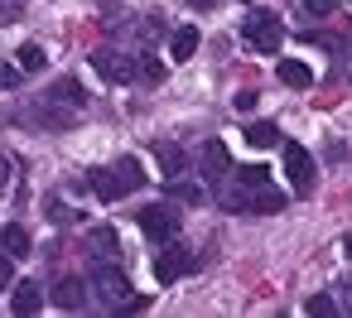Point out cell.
<instances>
[{"label":"cell","instance_id":"28","mask_svg":"<svg viewBox=\"0 0 352 318\" xmlns=\"http://www.w3.org/2000/svg\"><path fill=\"white\" fill-rule=\"evenodd\" d=\"M304 5H309V15H333L338 0H304Z\"/></svg>","mask_w":352,"mask_h":318},{"label":"cell","instance_id":"25","mask_svg":"<svg viewBox=\"0 0 352 318\" xmlns=\"http://www.w3.org/2000/svg\"><path fill=\"white\" fill-rule=\"evenodd\" d=\"M10 284H15V255L0 251V289H10Z\"/></svg>","mask_w":352,"mask_h":318},{"label":"cell","instance_id":"15","mask_svg":"<svg viewBox=\"0 0 352 318\" xmlns=\"http://www.w3.org/2000/svg\"><path fill=\"white\" fill-rule=\"evenodd\" d=\"M111 174L121 179V188H126V193H135V188H145V169H140V159H135V155H126V159H121V164H116Z\"/></svg>","mask_w":352,"mask_h":318},{"label":"cell","instance_id":"17","mask_svg":"<svg viewBox=\"0 0 352 318\" xmlns=\"http://www.w3.org/2000/svg\"><path fill=\"white\" fill-rule=\"evenodd\" d=\"M246 145H256V150L280 145V126H275V121H256V126H246Z\"/></svg>","mask_w":352,"mask_h":318},{"label":"cell","instance_id":"23","mask_svg":"<svg viewBox=\"0 0 352 318\" xmlns=\"http://www.w3.org/2000/svg\"><path fill=\"white\" fill-rule=\"evenodd\" d=\"M304 308H309V313H314V318H333V313H338V304H333V299H328V294H314V299H309V304H304Z\"/></svg>","mask_w":352,"mask_h":318},{"label":"cell","instance_id":"22","mask_svg":"<svg viewBox=\"0 0 352 318\" xmlns=\"http://www.w3.org/2000/svg\"><path fill=\"white\" fill-rule=\"evenodd\" d=\"M15 58H20V73H39V68H44V49H39V44H25Z\"/></svg>","mask_w":352,"mask_h":318},{"label":"cell","instance_id":"30","mask_svg":"<svg viewBox=\"0 0 352 318\" xmlns=\"http://www.w3.org/2000/svg\"><path fill=\"white\" fill-rule=\"evenodd\" d=\"M10 174H15V164H10V155H0V188L10 183Z\"/></svg>","mask_w":352,"mask_h":318},{"label":"cell","instance_id":"26","mask_svg":"<svg viewBox=\"0 0 352 318\" xmlns=\"http://www.w3.org/2000/svg\"><path fill=\"white\" fill-rule=\"evenodd\" d=\"M20 10H25V0H0V25L20 20Z\"/></svg>","mask_w":352,"mask_h":318},{"label":"cell","instance_id":"33","mask_svg":"<svg viewBox=\"0 0 352 318\" xmlns=\"http://www.w3.org/2000/svg\"><path fill=\"white\" fill-rule=\"evenodd\" d=\"M347 294H352V284H347Z\"/></svg>","mask_w":352,"mask_h":318},{"label":"cell","instance_id":"13","mask_svg":"<svg viewBox=\"0 0 352 318\" xmlns=\"http://www.w3.org/2000/svg\"><path fill=\"white\" fill-rule=\"evenodd\" d=\"M0 251L15 255V260H20V255H30V231H25L20 222H10L6 231H0Z\"/></svg>","mask_w":352,"mask_h":318},{"label":"cell","instance_id":"8","mask_svg":"<svg viewBox=\"0 0 352 318\" xmlns=\"http://www.w3.org/2000/svg\"><path fill=\"white\" fill-rule=\"evenodd\" d=\"M10 308H15L20 318L39 313V308H44V284H39V280H20V284H15V299H10Z\"/></svg>","mask_w":352,"mask_h":318},{"label":"cell","instance_id":"19","mask_svg":"<svg viewBox=\"0 0 352 318\" xmlns=\"http://www.w3.org/2000/svg\"><path fill=\"white\" fill-rule=\"evenodd\" d=\"M135 78H140V82H164V63H160L155 54H140V58H135Z\"/></svg>","mask_w":352,"mask_h":318},{"label":"cell","instance_id":"32","mask_svg":"<svg viewBox=\"0 0 352 318\" xmlns=\"http://www.w3.org/2000/svg\"><path fill=\"white\" fill-rule=\"evenodd\" d=\"M347 68H352V49H347Z\"/></svg>","mask_w":352,"mask_h":318},{"label":"cell","instance_id":"9","mask_svg":"<svg viewBox=\"0 0 352 318\" xmlns=\"http://www.w3.org/2000/svg\"><path fill=\"white\" fill-rule=\"evenodd\" d=\"M155 159H160V174H164V179H179V174L188 169V155H184L174 140H155Z\"/></svg>","mask_w":352,"mask_h":318},{"label":"cell","instance_id":"10","mask_svg":"<svg viewBox=\"0 0 352 318\" xmlns=\"http://www.w3.org/2000/svg\"><path fill=\"white\" fill-rule=\"evenodd\" d=\"M49 299H54L63 313H78V308L87 304V289H82V280H58V284L49 289Z\"/></svg>","mask_w":352,"mask_h":318},{"label":"cell","instance_id":"16","mask_svg":"<svg viewBox=\"0 0 352 318\" xmlns=\"http://www.w3.org/2000/svg\"><path fill=\"white\" fill-rule=\"evenodd\" d=\"M92 193H97L102 203H116V198H126V188H121V179H116L111 169H97V174H92Z\"/></svg>","mask_w":352,"mask_h":318},{"label":"cell","instance_id":"24","mask_svg":"<svg viewBox=\"0 0 352 318\" xmlns=\"http://www.w3.org/2000/svg\"><path fill=\"white\" fill-rule=\"evenodd\" d=\"M20 63H0V92H10V87H20Z\"/></svg>","mask_w":352,"mask_h":318},{"label":"cell","instance_id":"4","mask_svg":"<svg viewBox=\"0 0 352 318\" xmlns=\"http://www.w3.org/2000/svg\"><path fill=\"white\" fill-rule=\"evenodd\" d=\"M92 289H97V299H102L107 308H121V304L131 299V280H126L116 265H97V270H92Z\"/></svg>","mask_w":352,"mask_h":318},{"label":"cell","instance_id":"29","mask_svg":"<svg viewBox=\"0 0 352 318\" xmlns=\"http://www.w3.org/2000/svg\"><path fill=\"white\" fill-rule=\"evenodd\" d=\"M232 106H236V111H251V106H256V92H236Z\"/></svg>","mask_w":352,"mask_h":318},{"label":"cell","instance_id":"3","mask_svg":"<svg viewBox=\"0 0 352 318\" xmlns=\"http://www.w3.org/2000/svg\"><path fill=\"white\" fill-rule=\"evenodd\" d=\"M179 227H184V217H179L169 203H150V207H140V231H145L150 241H174Z\"/></svg>","mask_w":352,"mask_h":318},{"label":"cell","instance_id":"20","mask_svg":"<svg viewBox=\"0 0 352 318\" xmlns=\"http://www.w3.org/2000/svg\"><path fill=\"white\" fill-rule=\"evenodd\" d=\"M169 193H174L179 203H188V207H198V203H208V193H203V183H179V179H169Z\"/></svg>","mask_w":352,"mask_h":318},{"label":"cell","instance_id":"11","mask_svg":"<svg viewBox=\"0 0 352 318\" xmlns=\"http://www.w3.org/2000/svg\"><path fill=\"white\" fill-rule=\"evenodd\" d=\"M280 82H285V87H294V92H304V87L314 82V68H309V63H299V58H280Z\"/></svg>","mask_w":352,"mask_h":318},{"label":"cell","instance_id":"27","mask_svg":"<svg viewBox=\"0 0 352 318\" xmlns=\"http://www.w3.org/2000/svg\"><path fill=\"white\" fill-rule=\"evenodd\" d=\"M49 222H58V227H63V222H73L68 203H58V198H54V203H49Z\"/></svg>","mask_w":352,"mask_h":318},{"label":"cell","instance_id":"21","mask_svg":"<svg viewBox=\"0 0 352 318\" xmlns=\"http://www.w3.org/2000/svg\"><path fill=\"white\" fill-rule=\"evenodd\" d=\"M236 183L241 188H261V183H270V169L265 164H241L236 169Z\"/></svg>","mask_w":352,"mask_h":318},{"label":"cell","instance_id":"31","mask_svg":"<svg viewBox=\"0 0 352 318\" xmlns=\"http://www.w3.org/2000/svg\"><path fill=\"white\" fill-rule=\"evenodd\" d=\"M188 5H193V10H208V5H217V0H188Z\"/></svg>","mask_w":352,"mask_h":318},{"label":"cell","instance_id":"1","mask_svg":"<svg viewBox=\"0 0 352 318\" xmlns=\"http://www.w3.org/2000/svg\"><path fill=\"white\" fill-rule=\"evenodd\" d=\"M193 265H198V255H193L188 246H179V241H160V255H155V280H160V284L184 280Z\"/></svg>","mask_w":352,"mask_h":318},{"label":"cell","instance_id":"2","mask_svg":"<svg viewBox=\"0 0 352 318\" xmlns=\"http://www.w3.org/2000/svg\"><path fill=\"white\" fill-rule=\"evenodd\" d=\"M241 34H246V44H251L256 54H280V44H285V25H280L275 15H265V10H256Z\"/></svg>","mask_w":352,"mask_h":318},{"label":"cell","instance_id":"14","mask_svg":"<svg viewBox=\"0 0 352 318\" xmlns=\"http://www.w3.org/2000/svg\"><path fill=\"white\" fill-rule=\"evenodd\" d=\"M169 54L184 63V58H193L198 54V25H184V30H174V39H169Z\"/></svg>","mask_w":352,"mask_h":318},{"label":"cell","instance_id":"7","mask_svg":"<svg viewBox=\"0 0 352 318\" xmlns=\"http://www.w3.org/2000/svg\"><path fill=\"white\" fill-rule=\"evenodd\" d=\"M198 169H203L208 183H222V179L232 174V155H227V145H222V140H208V145L198 150Z\"/></svg>","mask_w":352,"mask_h":318},{"label":"cell","instance_id":"12","mask_svg":"<svg viewBox=\"0 0 352 318\" xmlns=\"http://www.w3.org/2000/svg\"><path fill=\"white\" fill-rule=\"evenodd\" d=\"M49 102H63V106H73V111H78V106L87 102V92H82V82H78V78H58V82H54V92H49Z\"/></svg>","mask_w":352,"mask_h":318},{"label":"cell","instance_id":"5","mask_svg":"<svg viewBox=\"0 0 352 318\" xmlns=\"http://www.w3.org/2000/svg\"><path fill=\"white\" fill-rule=\"evenodd\" d=\"M285 174H289V188L304 198V193H314V159H309V150L304 145H285Z\"/></svg>","mask_w":352,"mask_h":318},{"label":"cell","instance_id":"6","mask_svg":"<svg viewBox=\"0 0 352 318\" xmlns=\"http://www.w3.org/2000/svg\"><path fill=\"white\" fill-rule=\"evenodd\" d=\"M92 68H97V78H107V82H131V78H135V58H126V54H116V49H97V54H92Z\"/></svg>","mask_w":352,"mask_h":318},{"label":"cell","instance_id":"18","mask_svg":"<svg viewBox=\"0 0 352 318\" xmlns=\"http://www.w3.org/2000/svg\"><path fill=\"white\" fill-rule=\"evenodd\" d=\"M87 241H92V251H97L102 260L121 251V236H116V227H92V231H87Z\"/></svg>","mask_w":352,"mask_h":318}]
</instances>
